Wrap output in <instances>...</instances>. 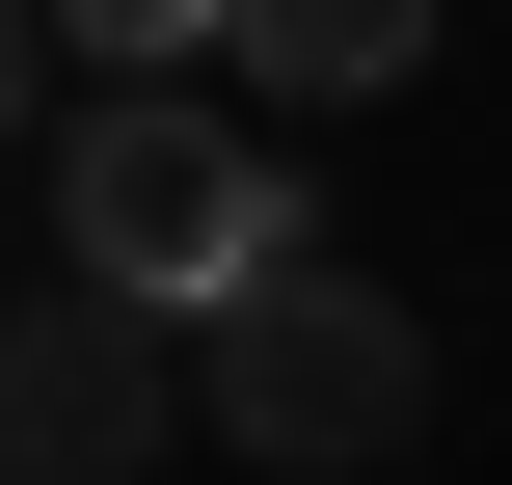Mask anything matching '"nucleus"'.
<instances>
[{"instance_id":"7ed1b4c3","label":"nucleus","mask_w":512,"mask_h":485,"mask_svg":"<svg viewBox=\"0 0 512 485\" xmlns=\"http://www.w3.org/2000/svg\"><path fill=\"white\" fill-rule=\"evenodd\" d=\"M162 432H216L189 324L108 297V270H27V324H0V485H135Z\"/></svg>"},{"instance_id":"f03ea898","label":"nucleus","mask_w":512,"mask_h":485,"mask_svg":"<svg viewBox=\"0 0 512 485\" xmlns=\"http://www.w3.org/2000/svg\"><path fill=\"white\" fill-rule=\"evenodd\" d=\"M297 243V189L189 108V81H108V108H54V270H108V297H162V324H216L243 270Z\"/></svg>"},{"instance_id":"39448f33","label":"nucleus","mask_w":512,"mask_h":485,"mask_svg":"<svg viewBox=\"0 0 512 485\" xmlns=\"http://www.w3.org/2000/svg\"><path fill=\"white\" fill-rule=\"evenodd\" d=\"M243 0H27V81H189Z\"/></svg>"},{"instance_id":"20e7f679","label":"nucleus","mask_w":512,"mask_h":485,"mask_svg":"<svg viewBox=\"0 0 512 485\" xmlns=\"http://www.w3.org/2000/svg\"><path fill=\"white\" fill-rule=\"evenodd\" d=\"M432 27H459V0H243L216 54H243L270 108H378V81H432Z\"/></svg>"},{"instance_id":"f257e3e1","label":"nucleus","mask_w":512,"mask_h":485,"mask_svg":"<svg viewBox=\"0 0 512 485\" xmlns=\"http://www.w3.org/2000/svg\"><path fill=\"white\" fill-rule=\"evenodd\" d=\"M189 378H216V459H270V485H378L432 432V324H405L351 243H270V270L189 324Z\"/></svg>"}]
</instances>
